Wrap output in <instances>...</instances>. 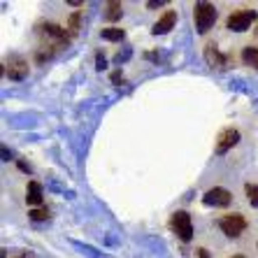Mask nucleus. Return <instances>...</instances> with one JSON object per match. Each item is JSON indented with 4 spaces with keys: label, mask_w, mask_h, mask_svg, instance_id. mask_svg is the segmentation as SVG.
I'll use <instances>...</instances> for the list:
<instances>
[{
    "label": "nucleus",
    "mask_w": 258,
    "mask_h": 258,
    "mask_svg": "<svg viewBox=\"0 0 258 258\" xmlns=\"http://www.w3.org/2000/svg\"><path fill=\"white\" fill-rule=\"evenodd\" d=\"M198 256L200 258H210V253H207V249H198Z\"/></svg>",
    "instance_id": "obj_19"
},
{
    "label": "nucleus",
    "mask_w": 258,
    "mask_h": 258,
    "mask_svg": "<svg viewBox=\"0 0 258 258\" xmlns=\"http://www.w3.org/2000/svg\"><path fill=\"white\" fill-rule=\"evenodd\" d=\"M7 75H10V79H24L26 75H28V63H26L21 56H12L10 58V68H7Z\"/></svg>",
    "instance_id": "obj_7"
},
{
    "label": "nucleus",
    "mask_w": 258,
    "mask_h": 258,
    "mask_svg": "<svg viewBox=\"0 0 258 258\" xmlns=\"http://www.w3.org/2000/svg\"><path fill=\"white\" fill-rule=\"evenodd\" d=\"M68 28H70V33H77V30H79V12H75L70 17V21H68Z\"/></svg>",
    "instance_id": "obj_16"
},
{
    "label": "nucleus",
    "mask_w": 258,
    "mask_h": 258,
    "mask_svg": "<svg viewBox=\"0 0 258 258\" xmlns=\"http://www.w3.org/2000/svg\"><path fill=\"white\" fill-rule=\"evenodd\" d=\"M193 14H196V28H198L200 35H205L216 21V7L212 3H196Z\"/></svg>",
    "instance_id": "obj_1"
},
{
    "label": "nucleus",
    "mask_w": 258,
    "mask_h": 258,
    "mask_svg": "<svg viewBox=\"0 0 258 258\" xmlns=\"http://www.w3.org/2000/svg\"><path fill=\"white\" fill-rule=\"evenodd\" d=\"M205 58H207V63H210L212 68H216V70H223V68L228 66V58L223 54H219L216 44H207V47H205Z\"/></svg>",
    "instance_id": "obj_8"
},
{
    "label": "nucleus",
    "mask_w": 258,
    "mask_h": 258,
    "mask_svg": "<svg viewBox=\"0 0 258 258\" xmlns=\"http://www.w3.org/2000/svg\"><path fill=\"white\" fill-rule=\"evenodd\" d=\"M26 200L28 205H42L44 196H42V186L37 184V181H30L28 188H26Z\"/></svg>",
    "instance_id": "obj_10"
},
{
    "label": "nucleus",
    "mask_w": 258,
    "mask_h": 258,
    "mask_svg": "<svg viewBox=\"0 0 258 258\" xmlns=\"http://www.w3.org/2000/svg\"><path fill=\"white\" fill-rule=\"evenodd\" d=\"M237 142H240V133L235 131V128H226V131H221L219 140H216V154L223 156V154H226L230 147H235Z\"/></svg>",
    "instance_id": "obj_6"
},
{
    "label": "nucleus",
    "mask_w": 258,
    "mask_h": 258,
    "mask_svg": "<svg viewBox=\"0 0 258 258\" xmlns=\"http://www.w3.org/2000/svg\"><path fill=\"white\" fill-rule=\"evenodd\" d=\"M30 214V219L33 221H44V219H49V212L47 210H33V212H28Z\"/></svg>",
    "instance_id": "obj_15"
},
{
    "label": "nucleus",
    "mask_w": 258,
    "mask_h": 258,
    "mask_svg": "<svg viewBox=\"0 0 258 258\" xmlns=\"http://www.w3.org/2000/svg\"><path fill=\"white\" fill-rule=\"evenodd\" d=\"M112 82H114V84H119V82H123V77H121V72H114V75H112Z\"/></svg>",
    "instance_id": "obj_17"
},
{
    "label": "nucleus",
    "mask_w": 258,
    "mask_h": 258,
    "mask_svg": "<svg viewBox=\"0 0 258 258\" xmlns=\"http://www.w3.org/2000/svg\"><path fill=\"white\" fill-rule=\"evenodd\" d=\"M174 24H177V14H174L172 10H168V12L156 21V26H154V35H165V33H170V30L174 28Z\"/></svg>",
    "instance_id": "obj_9"
},
{
    "label": "nucleus",
    "mask_w": 258,
    "mask_h": 258,
    "mask_svg": "<svg viewBox=\"0 0 258 258\" xmlns=\"http://www.w3.org/2000/svg\"><path fill=\"white\" fill-rule=\"evenodd\" d=\"M230 191L228 188H221V186H214L210 188V191L203 196V203L205 205H210V207H228L230 205Z\"/></svg>",
    "instance_id": "obj_5"
},
{
    "label": "nucleus",
    "mask_w": 258,
    "mask_h": 258,
    "mask_svg": "<svg viewBox=\"0 0 258 258\" xmlns=\"http://www.w3.org/2000/svg\"><path fill=\"white\" fill-rule=\"evenodd\" d=\"M219 228L228 235V237H240L246 230V219L242 214H228L219 221Z\"/></svg>",
    "instance_id": "obj_3"
},
{
    "label": "nucleus",
    "mask_w": 258,
    "mask_h": 258,
    "mask_svg": "<svg viewBox=\"0 0 258 258\" xmlns=\"http://www.w3.org/2000/svg\"><path fill=\"white\" fill-rule=\"evenodd\" d=\"M102 68H105V58L98 54V70H102Z\"/></svg>",
    "instance_id": "obj_18"
},
{
    "label": "nucleus",
    "mask_w": 258,
    "mask_h": 258,
    "mask_svg": "<svg viewBox=\"0 0 258 258\" xmlns=\"http://www.w3.org/2000/svg\"><path fill=\"white\" fill-rule=\"evenodd\" d=\"M246 198L253 207H258V186L256 184H246Z\"/></svg>",
    "instance_id": "obj_13"
},
{
    "label": "nucleus",
    "mask_w": 258,
    "mask_h": 258,
    "mask_svg": "<svg viewBox=\"0 0 258 258\" xmlns=\"http://www.w3.org/2000/svg\"><path fill=\"white\" fill-rule=\"evenodd\" d=\"M258 19V14L253 12V10H240V12H233L228 17V21H226V26H228L230 30H235V33H242V30L251 28V24Z\"/></svg>",
    "instance_id": "obj_2"
},
{
    "label": "nucleus",
    "mask_w": 258,
    "mask_h": 258,
    "mask_svg": "<svg viewBox=\"0 0 258 258\" xmlns=\"http://www.w3.org/2000/svg\"><path fill=\"white\" fill-rule=\"evenodd\" d=\"M233 258H244V256H233Z\"/></svg>",
    "instance_id": "obj_20"
},
{
    "label": "nucleus",
    "mask_w": 258,
    "mask_h": 258,
    "mask_svg": "<svg viewBox=\"0 0 258 258\" xmlns=\"http://www.w3.org/2000/svg\"><path fill=\"white\" fill-rule=\"evenodd\" d=\"M121 17V3H109L107 7V19L109 21H116Z\"/></svg>",
    "instance_id": "obj_14"
},
{
    "label": "nucleus",
    "mask_w": 258,
    "mask_h": 258,
    "mask_svg": "<svg viewBox=\"0 0 258 258\" xmlns=\"http://www.w3.org/2000/svg\"><path fill=\"white\" fill-rule=\"evenodd\" d=\"M100 35H102V40H109V42H119V40H123V30L121 28H102L100 30Z\"/></svg>",
    "instance_id": "obj_12"
},
{
    "label": "nucleus",
    "mask_w": 258,
    "mask_h": 258,
    "mask_svg": "<svg viewBox=\"0 0 258 258\" xmlns=\"http://www.w3.org/2000/svg\"><path fill=\"white\" fill-rule=\"evenodd\" d=\"M242 60H244L246 66H251L258 70V47H244L242 51Z\"/></svg>",
    "instance_id": "obj_11"
},
{
    "label": "nucleus",
    "mask_w": 258,
    "mask_h": 258,
    "mask_svg": "<svg viewBox=\"0 0 258 258\" xmlns=\"http://www.w3.org/2000/svg\"><path fill=\"white\" fill-rule=\"evenodd\" d=\"M172 230L177 233V237H179L181 242H191V237H193L191 214H186V212H177V214L172 216Z\"/></svg>",
    "instance_id": "obj_4"
}]
</instances>
